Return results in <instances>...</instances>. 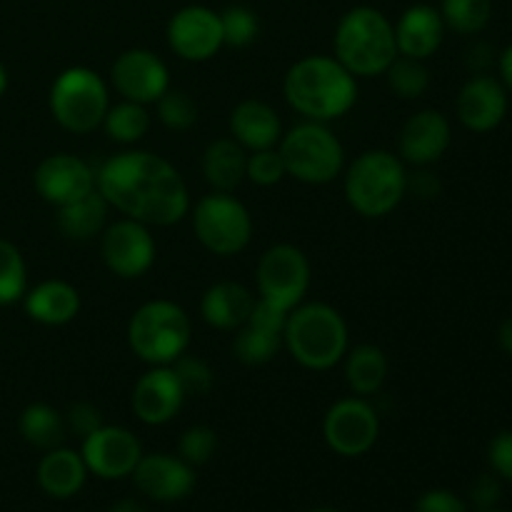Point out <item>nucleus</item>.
Instances as JSON below:
<instances>
[{"label": "nucleus", "instance_id": "6", "mask_svg": "<svg viewBox=\"0 0 512 512\" xmlns=\"http://www.w3.org/2000/svg\"><path fill=\"white\" fill-rule=\"evenodd\" d=\"M128 345L143 363L173 365L190 345V318L173 300L140 305L128 323Z\"/></svg>", "mask_w": 512, "mask_h": 512}, {"label": "nucleus", "instance_id": "31", "mask_svg": "<svg viewBox=\"0 0 512 512\" xmlns=\"http://www.w3.org/2000/svg\"><path fill=\"white\" fill-rule=\"evenodd\" d=\"M283 348V335L258 325H240L233 340V355L243 365H265Z\"/></svg>", "mask_w": 512, "mask_h": 512}, {"label": "nucleus", "instance_id": "15", "mask_svg": "<svg viewBox=\"0 0 512 512\" xmlns=\"http://www.w3.org/2000/svg\"><path fill=\"white\" fill-rule=\"evenodd\" d=\"M115 90L123 100L150 105L158 103L160 95L170 88V75L163 60L145 48H130L115 58L110 70Z\"/></svg>", "mask_w": 512, "mask_h": 512}, {"label": "nucleus", "instance_id": "42", "mask_svg": "<svg viewBox=\"0 0 512 512\" xmlns=\"http://www.w3.org/2000/svg\"><path fill=\"white\" fill-rule=\"evenodd\" d=\"M415 512H468V505L450 490H428L415 503Z\"/></svg>", "mask_w": 512, "mask_h": 512}, {"label": "nucleus", "instance_id": "3", "mask_svg": "<svg viewBox=\"0 0 512 512\" xmlns=\"http://www.w3.org/2000/svg\"><path fill=\"white\" fill-rule=\"evenodd\" d=\"M335 60L355 78L385 75L395 58V25L380 10L358 5L338 20L333 35Z\"/></svg>", "mask_w": 512, "mask_h": 512}, {"label": "nucleus", "instance_id": "5", "mask_svg": "<svg viewBox=\"0 0 512 512\" xmlns=\"http://www.w3.org/2000/svg\"><path fill=\"white\" fill-rule=\"evenodd\" d=\"M345 200L363 218H385L408 193L405 163L390 150H365L345 173Z\"/></svg>", "mask_w": 512, "mask_h": 512}, {"label": "nucleus", "instance_id": "27", "mask_svg": "<svg viewBox=\"0 0 512 512\" xmlns=\"http://www.w3.org/2000/svg\"><path fill=\"white\" fill-rule=\"evenodd\" d=\"M108 208L103 195L98 190L88 193L75 203L58 208V228L65 238L70 240H90L103 233L105 220H108Z\"/></svg>", "mask_w": 512, "mask_h": 512}, {"label": "nucleus", "instance_id": "20", "mask_svg": "<svg viewBox=\"0 0 512 512\" xmlns=\"http://www.w3.org/2000/svg\"><path fill=\"white\" fill-rule=\"evenodd\" d=\"M135 488L155 503H175L195 488V473L185 460L168 453L143 455L133 470Z\"/></svg>", "mask_w": 512, "mask_h": 512}, {"label": "nucleus", "instance_id": "21", "mask_svg": "<svg viewBox=\"0 0 512 512\" xmlns=\"http://www.w3.org/2000/svg\"><path fill=\"white\" fill-rule=\"evenodd\" d=\"M445 38V23L438 8L428 3L410 5L403 15H400L398 25H395V43H398V53L405 58L428 60L430 55L438 53Z\"/></svg>", "mask_w": 512, "mask_h": 512}, {"label": "nucleus", "instance_id": "7", "mask_svg": "<svg viewBox=\"0 0 512 512\" xmlns=\"http://www.w3.org/2000/svg\"><path fill=\"white\" fill-rule=\"evenodd\" d=\"M50 113L60 128L75 135L93 133L105 120L110 108L108 85L95 70L85 65L65 68L50 88Z\"/></svg>", "mask_w": 512, "mask_h": 512}, {"label": "nucleus", "instance_id": "37", "mask_svg": "<svg viewBox=\"0 0 512 512\" xmlns=\"http://www.w3.org/2000/svg\"><path fill=\"white\" fill-rule=\"evenodd\" d=\"M215 448H218L215 430L208 428V425H193V428L180 435L178 458L185 460L190 468H198V465H205L213 458Z\"/></svg>", "mask_w": 512, "mask_h": 512}, {"label": "nucleus", "instance_id": "44", "mask_svg": "<svg viewBox=\"0 0 512 512\" xmlns=\"http://www.w3.org/2000/svg\"><path fill=\"white\" fill-rule=\"evenodd\" d=\"M408 190H413L418 198H438L440 195V180L433 173H415V178L408 175Z\"/></svg>", "mask_w": 512, "mask_h": 512}, {"label": "nucleus", "instance_id": "10", "mask_svg": "<svg viewBox=\"0 0 512 512\" xmlns=\"http://www.w3.org/2000/svg\"><path fill=\"white\" fill-rule=\"evenodd\" d=\"M255 278H258L260 298L283 310H293L303 303L310 288V263L303 250L290 243H280L260 255Z\"/></svg>", "mask_w": 512, "mask_h": 512}, {"label": "nucleus", "instance_id": "35", "mask_svg": "<svg viewBox=\"0 0 512 512\" xmlns=\"http://www.w3.org/2000/svg\"><path fill=\"white\" fill-rule=\"evenodd\" d=\"M220 25H223V43L228 48H248L255 43L260 33V20L245 5H230L220 13Z\"/></svg>", "mask_w": 512, "mask_h": 512}, {"label": "nucleus", "instance_id": "51", "mask_svg": "<svg viewBox=\"0 0 512 512\" xmlns=\"http://www.w3.org/2000/svg\"><path fill=\"white\" fill-rule=\"evenodd\" d=\"M480 512H505V510H495V508H493V510H480Z\"/></svg>", "mask_w": 512, "mask_h": 512}, {"label": "nucleus", "instance_id": "11", "mask_svg": "<svg viewBox=\"0 0 512 512\" xmlns=\"http://www.w3.org/2000/svg\"><path fill=\"white\" fill-rule=\"evenodd\" d=\"M380 435L378 410L365 398H343L325 413L323 438L333 453L343 458H360Z\"/></svg>", "mask_w": 512, "mask_h": 512}, {"label": "nucleus", "instance_id": "32", "mask_svg": "<svg viewBox=\"0 0 512 512\" xmlns=\"http://www.w3.org/2000/svg\"><path fill=\"white\" fill-rule=\"evenodd\" d=\"M440 15L445 28L460 35H478L493 18V0H443Z\"/></svg>", "mask_w": 512, "mask_h": 512}, {"label": "nucleus", "instance_id": "8", "mask_svg": "<svg viewBox=\"0 0 512 512\" xmlns=\"http://www.w3.org/2000/svg\"><path fill=\"white\" fill-rule=\"evenodd\" d=\"M280 155L288 175L305 185L333 183L345 163V150L338 135L325 123L305 120L280 138Z\"/></svg>", "mask_w": 512, "mask_h": 512}, {"label": "nucleus", "instance_id": "28", "mask_svg": "<svg viewBox=\"0 0 512 512\" xmlns=\"http://www.w3.org/2000/svg\"><path fill=\"white\" fill-rule=\"evenodd\" d=\"M385 378H388V358L378 345H358V348L348 350V360H345V380H348L350 390L360 398L365 395H375L383 388Z\"/></svg>", "mask_w": 512, "mask_h": 512}, {"label": "nucleus", "instance_id": "24", "mask_svg": "<svg viewBox=\"0 0 512 512\" xmlns=\"http://www.w3.org/2000/svg\"><path fill=\"white\" fill-rule=\"evenodd\" d=\"M253 305L255 298L245 285L223 280L205 290L203 300H200V315L210 328L238 330L240 325L248 323Z\"/></svg>", "mask_w": 512, "mask_h": 512}, {"label": "nucleus", "instance_id": "30", "mask_svg": "<svg viewBox=\"0 0 512 512\" xmlns=\"http://www.w3.org/2000/svg\"><path fill=\"white\" fill-rule=\"evenodd\" d=\"M103 128L115 143L133 145L148 135L150 115L145 110V105L133 103V100H123L118 105H110L108 113H105Z\"/></svg>", "mask_w": 512, "mask_h": 512}, {"label": "nucleus", "instance_id": "23", "mask_svg": "<svg viewBox=\"0 0 512 512\" xmlns=\"http://www.w3.org/2000/svg\"><path fill=\"white\" fill-rule=\"evenodd\" d=\"M23 305L30 320L55 328L78 318L80 293L65 280H43L33 290H25Z\"/></svg>", "mask_w": 512, "mask_h": 512}, {"label": "nucleus", "instance_id": "29", "mask_svg": "<svg viewBox=\"0 0 512 512\" xmlns=\"http://www.w3.org/2000/svg\"><path fill=\"white\" fill-rule=\"evenodd\" d=\"M18 430L28 445L38 450H53L63 445L65 433V418L48 403H30L28 408L20 413Z\"/></svg>", "mask_w": 512, "mask_h": 512}, {"label": "nucleus", "instance_id": "17", "mask_svg": "<svg viewBox=\"0 0 512 512\" xmlns=\"http://www.w3.org/2000/svg\"><path fill=\"white\" fill-rule=\"evenodd\" d=\"M185 390L170 365H153L133 388V413L145 425H165L180 413Z\"/></svg>", "mask_w": 512, "mask_h": 512}, {"label": "nucleus", "instance_id": "47", "mask_svg": "<svg viewBox=\"0 0 512 512\" xmlns=\"http://www.w3.org/2000/svg\"><path fill=\"white\" fill-rule=\"evenodd\" d=\"M108 512H150V510L145 508V505L140 503V500H135V498H123V500H118V503H115L113 508H110Z\"/></svg>", "mask_w": 512, "mask_h": 512}, {"label": "nucleus", "instance_id": "48", "mask_svg": "<svg viewBox=\"0 0 512 512\" xmlns=\"http://www.w3.org/2000/svg\"><path fill=\"white\" fill-rule=\"evenodd\" d=\"M498 343H500V348L505 350V353L512 355V318H508L503 325H500Z\"/></svg>", "mask_w": 512, "mask_h": 512}, {"label": "nucleus", "instance_id": "9", "mask_svg": "<svg viewBox=\"0 0 512 512\" xmlns=\"http://www.w3.org/2000/svg\"><path fill=\"white\" fill-rule=\"evenodd\" d=\"M193 230L205 250L215 255H238L253 238L248 208L230 193H210L193 210Z\"/></svg>", "mask_w": 512, "mask_h": 512}, {"label": "nucleus", "instance_id": "50", "mask_svg": "<svg viewBox=\"0 0 512 512\" xmlns=\"http://www.w3.org/2000/svg\"><path fill=\"white\" fill-rule=\"evenodd\" d=\"M308 512H340V510H333V508H315V510H308Z\"/></svg>", "mask_w": 512, "mask_h": 512}, {"label": "nucleus", "instance_id": "36", "mask_svg": "<svg viewBox=\"0 0 512 512\" xmlns=\"http://www.w3.org/2000/svg\"><path fill=\"white\" fill-rule=\"evenodd\" d=\"M158 118L168 130H190L198 120V105L185 90L168 88L158 98Z\"/></svg>", "mask_w": 512, "mask_h": 512}, {"label": "nucleus", "instance_id": "49", "mask_svg": "<svg viewBox=\"0 0 512 512\" xmlns=\"http://www.w3.org/2000/svg\"><path fill=\"white\" fill-rule=\"evenodd\" d=\"M5 90H8V70H5V65L0 63V98H3Z\"/></svg>", "mask_w": 512, "mask_h": 512}, {"label": "nucleus", "instance_id": "13", "mask_svg": "<svg viewBox=\"0 0 512 512\" xmlns=\"http://www.w3.org/2000/svg\"><path fill=\"white\" fill-rule=\"evenodd\" d=\"M168 45L178 58L188 63H205L223 48L220 13L205 5H185L168 20Z\"/></svg>", "mask_w": 512, "mask_h": 512}, {"label": "nucleus", "instance_id": "34", "mask_svg": "<svg viewBox=\"0 0 512 512\" xmlns=\"http://www.w3.org/2000/svg\"><path fill=\"white\" fill-rule=\"evenodd\" d=\"M28 290V270L20 250L10 240L0 238V305L23 300Z\"/></svg>", "mask_w": 512, "mask_h": 512}, {"label": "nucleus", "instance_id": "25", "mask_svg": "<svg viewBox=\"0 0 512 512\" xmlns=\"http://www.w3.org/2000/svg\"><path fill=\"white\" fill-rule=\"evenodd\" d=\"M88 478L83 455L70 448L45 450L43 460L38 465V485L50 495V498H70L83 488Z\"/></svg>", "mask_w": 512, "mask_h": 512}, {"label": "nucleus", "instance_id": "16", "mask_svg": "<svg viewBox=\"0 0 512 512\" xmlns=\"http://www.w3.org/2000/svg\"><path fill=\"white\" fill-rule=\"evenodd\" d=\"M35 190L45 203L63 208L95 190V170L83 158L70 153H55L40 160L33 175Z\"/></svg>", "mask_w": 512, "mask_h": 512}, {"label": "nucleus", "instance_id": "38", "mask_svg": "<svg viewBox=\"0 0 512 512\" xmlns=\"http://www.w3.org/2000/svg\"><path fill=\"white\" fill-rule=\"evenodd\" d=\"M288 175L283 163V155H280L278 148L268 150H255V153L248 155V168H245V178L253 180L255 185H263V188H270V185H278L280 180Z\"/></svg>", "mask_w": 512, "mask_h": 512}, {"label": "nucleus", "instance_id": "33", "mask_svg": "<svg viewBox=\"0 0 512 512\" xmlns=\"http://www.w3.org/2000/svg\"><path fill=\"white\" fill-rule=\"evenodd\" d=\"M385 78H388L390 90L403 100L420 98L430 88V73L423 60L405 58V55H398L390 63V68L385 70Z\"/></svg>", "mask_w": 512, "mask_h": 512}, {"label": "nucleus", "instance_id": "14", "mask_svg": "<svg viewBox=\"0 0 512 512\" xmlns=\"http://www.w3.org/2000/svg\"><path fill=\"white\" fill-rule=\"evenodd\" d=\"M80 455L88 473L103 480H118L133 475L135 465L143 458V448L130 430L118 428V425H100L83 440Z\"/></svg>", "mask_w": 512, "mask_h": 512}, {"label": "nucleus", "instance_id": "39", "mask_svg": "<svg viewBox=\"0 0 512 512\" xmlns=\"http://www.w3.org/2000/svg\"><path fill=\"white\" fill-rule=\"evenodd\" d=\"M173 373L178 375L185 395H208L213 388V370L195 355H180L173 363Z\"/></svg>", "mask_w": 512, "mask_h": 512}, {"label": "nucleus", "instance_id": "45", "mask_svg": "<svg viewBox=\"0 0 512 512\" xmlns=\"http://www.w3.org/2000/svg\"><path fill=\"white\" fill-rule=\"evenodd\" d=\"M493 65V48L485 43H475L468 50V68L475 70V75H483Z\"/></svg>", "mask_w": 512, "mask_h": 512}, {"label": "nucleus", "instance_id": "4", "mask_svg": "<svg viewBox=\"0 0 512 512\" xmlns=\"http://www.w3.org/2000/svg\"><path fill=\"white\" fill-rule=\"evenodd\" d=\"M348 325L328 303H300L288 313L283 345L308 370H330L348 355Z\"/></svg>", "mask_w": 512, "mask_h": 512}, {"label": "nucleus", "instance_id": "19", "mask_svg": "<svg viewBox=\"0 0 512 512\" xmlns=\"http://www.w3.org/2000/svg\"><path fill=\"white\" fill-rule=\"evenodd\" d=\"M450 140H453L450 120L440 110H420V113L410 115L400 130V160L418 165V168L433 165L450 148Z\"/></svg>", "mask_w": 512, "mask_h": 512}, {"label": "nucleus", "instance_id": "22", "mask_svg": "<svg viewBox=\"0 0 512 512\" xmlns=\"http://www.w3.org/2000/svg\"><path fill=\"white\" fill-rule=\"evenodd\" d=\"M230 135L235 143L255 153V150L275 148L283 138V125L268 103L250 98L235 105L230 113Z\"/></svg>", "mask_w": 512, "mask_h": 512}, {"label": "nucleus", "instance_id": "43", "mask_svg": "<svg viewBox=\"0 0 512 512\" xmlns=\"http://www.w3.org/2000/svg\"><path fill=\"white\" fill-rule=\"evenodd\" d=\"M470 503L478 510H493L495 505L500 503V495H503V488H500V480L495 475H480V478L473 480L470 485Z\"/></svg>", "mask_w": 512, "mask_h": 512}, {"label": "nucleus", "instance_id": "12", "mask_svg": "<svg viewBox=\"0 0 512 512\" xmlns=\"http://www.w3.org/2000/svg\"><path fill=\"white\" fill-rule=\"evenodd\" d=\"M100 255L110 273L133 280L153 268L155 240L148 225L133 218H123L105 228L103 240H100Z\"/></svg>", "mask_w": 512, "mask_h": 512}, {"label": "nucleus", "instance_id": "2", "mask_svg": "<svg viewBox=\"0 0 512 512\" xmlns=\"http://www.w3.org/2000/svg\"><path fill=\"white\" fill-rule=\"evenodd\" d=\"M283 95L295 113L315 123H330L348 113L358 100V83L330 55H308L285 73Z\"/></svg>", "mask_w": 512, "mask_h": 512}, {"label": "nucleus", "instance_id": "41", "mask_svg": "<svg viewBox=\"0 0 512 512\" xmlns=\"http://www.w3.org/2000/svg\"><path fill=\"white\" fill-rule=\"evenodd\" d=\"M488 460L498 478L512 483V430H503L490 440Z\"/></svg>", "mask_w": 512, "mask_h": 512}, {"label": "nucleus", "instance_id": "18", "mask_svg": "<svg viewBox=\"0 0 512 512\" xmlns=\"http://www.w3.org/2000/svg\"><path fill=\"white\" fill-rule=\"evenodd\" d=\"M458 120L473 133H490L508 115V90L493 75H473L455 100Z\"/></svg>", "mask_w": 512, "mask_h": 512}, {"label": "nucleus", "instance_id": "1", "mask_svg": "<svg viewBox=\"0 0 512 512\" xmlns=\"http://www.w3.org/2000/svg\"><path fill=\"white\" fill-rule=\"evenodd\" d=\"M95 190L110 208L145 225L168 228L190 213L183 175L148 150H125L105 160L95 170Z\"/></svg>", "mask_w": 512, "mask_h": 512}, {"label": "nucleus", "instance_id": "40", "mask_svg": "<svg viewBox=\"0 0 512 512\" xmlns=\"http://www.w3.org/2000/svg\"><path fill=\"white\" fill-rule=\"evenodd\" d=\"M100 425H103V415H100V410L95 408L93 403L70 405L68 415H65V428L73 435H78L80 440H85L90 433H95Z\"/></svg>", "mask_w": 512, "mask_h": 512}, {"label": "nucleus", "instance_id": "26", "mask_svg": "<svg viewBox=\"0 0 512 512\" xmlns=\"http://www.w3.org/2000/svg\"><path fill=\"white\" fill-rule=\"evenodd\" d=\"M245 168H248V153L233 138H218L205 148L203 175L210 188L218 193H233L245 180Z\"/></svg>", "mask_w": 512, "mask_h": 512}, {"label": "nucleus", "instance_id": "46", "mask_svg": "<svg viewBox=\"0 0 512 512\" xmlns=\"http://www.w3.org/2000/svg\"><path fill=\"white\" fill-rule=\"evenodd\" d=\"M498 70H500V83L505 85V90L512 93V45L500 53L498 58Z\"/></svg>", "mask_w": 512, "mask_h": 512}]
</instances>
